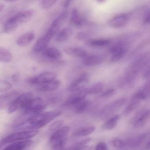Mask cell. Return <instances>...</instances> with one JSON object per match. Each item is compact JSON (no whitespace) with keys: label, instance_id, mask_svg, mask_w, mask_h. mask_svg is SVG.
<instances>
[{"label":"cell","instance_id":"obj_1","mask_svg":"<svg viewBox=\"0 0 150 150\" xmlns=\"http://www.w3.org/2000/svg\"><path fill=\"white\" fill-rule=\"evenodd\" d=\"M62 114L61 110H54L43 112L38 115L29 116L27 119L16 125V128L21 129L35 130L46 125L48 123Z\"/></svg>","mask_w":150,"mask_h":150},{"label":"cell","instance_id":"obj_2","mask_svg":"<svg viewBox=\"0 0 150 150\" xmlns=\"http://www.w3.org/2000/svg\"><path fill=\"white\" fill-rule=\"evenodd\" d=\"M70 131L68 126H64L54 132L50 139V143L52 149L62 150L67 141V136Z\"/></svg>","mask_w":150,"mask_h":150},{"label":"cell","instance_id":"obj_3","mask_svg":"<svg viewBox=\"0 0 150 150\" xmlns=\"http://www.w3.org/2000/svg\"><path fill=\"white\" fill-rule=\"evenodd\" d=\"M46 108L43 100L41 98H33L22 108L24 114L31 116L43 113Z\"/></svg>","mask_w":150,"mask_h":150},{"label":"cell","instance_id":"obj_4","mask_svg":"<svg viewBox=\"0 0 150 150\" xmlns=\"http://www.w3.org/2000/svg\"><path fill=\"white\" fill-rule=\"evenodd\" d=\"M38 132V131L36 130H30L10 134L1 139V146L16 141L30 139L36 136Z\"/></svg>","mask_w":150,"mask_h":150},{"label":"cell","instance_id":"obj_5","mask_svg":"<svg viewBox=\"0 0 150 150\" xmlns=\"http://www.w3.org/2000/svg\"><path fill=\"white\" fill-rule=\"evenodd\" d=\"M126 102L127 100L125 98H121L113 101L103 108L100 114V117L104 119L110 116L123 107Z\"/></svg>","mask_w":150,"mask_h":150},{"label":"cell","instance_id":"obj_6","mask_svg":"<svg viewBox=\"0 0 150 150\" xmlns=\"http://www.w3.org/2000/svg\"><path fill=\"white\" fill-rule=\"evenodd\" d=\"M33 98L34 95L31 93L28 92L20 95L8 107V113L12 114L20 109H22L25 104Z\"/></svg>","mask_w":150,"mask_h":150},{"label":"cell","instance_id":"obj_7","mask_svg":"<svg viewBox=\"0 0 150 150\" xmlns=\"http://www.w3.org/2000/svg\"><path fill=\"white\" fill-rule=\"evenodd\" d=\"M56 77L57 74L55 73L46 72L30 78L28 81L32 85H40L55 79Z\"/></svg>","mask_w":150,"mask_h":150},{"label":"cell","instance_id":"obj_8","mask_svg":"<svg viewBox=\"0 0 150 150\" xmlns=\"http://www.w3.org/2000/svg\"><path fill=\"white\" fill-rule=\"evenodd\" d=\"M54 36L50 32L47 31L46 33L41 37L36 42L34 45L33 50L35 52L38 53L44 50L48 47Z\"/></svg>","mask_w":150,"mask_h":150},{"label":"cell","instance_id":"obj_9","mask_svg":"<svg viewBox=\"0 0 150 150\" xmlns=\"http://www.w3.org/2000/svg\"><path fill=\"white\" fill-rule=\"evenodd\" d=\"M74 93L70 96L64 103V106L67 107H73L81 101L85 99L87 93L86 88L75 91Z\"/></svg>","mask_w":150,"mask_h":150},{"label":"cell","instance_id":"obj_10","mask_svg":"<svg viewBox=\"0 0 150 150\" xmlns=\"http://www.w3.org/2000/svg\"><path fill=\"white\" fill-rule=\"evenodd\" d=\"M89 77V74L86 73L81 74L71 83L69 86V90L71 92H74L83 89L88 81Z\"/></svg>","mask_w":150,"mask_h":150},{"label":"cell","instance_id":"obj_11","mask_svg":"<svg viewBox=\"0 0 150 150\" xmlns=\"http://www.w3.org/2000/svg\"><path fill=\"white\" fill-rule=\"evenodd\" d=\"M19 95V92L16 91L8 92L1 95L0 98L1 109H4L7 107H9L11 103Z\"/></svg>","mask_w":150,"mask_h":150},{"label":"cell","instance_id":"obj_12","mask_svg":"<svg viewBox=\"0 0 150 150\" xmlns=\"http://www.w3.org/2000/svg\"><path fill=\"white\" fill-rule=\"evenodd\" d=\"M129 17L126 15H119L110 19L108 22V25L113 28H120L127 25Z\"/></svg>","mask_w":150,"mask_h":150},{"label":"cell","instance_id":"obj_13","mask_svg":"<svg viewBox=\"0 0 150 150\" xmlns=\"http://www.w3.org/2000/svg\"><path fill=\"white\" fill-rule=\"evenodd\" d=\"M86 20L79 10L74 8L71 12L70 23L75 28H81L85 24Z\"/></svg>","mask_w":150,"mask_h":150},{"label":"cell","instance_id":"obj_14","mask_svg":"<svg viewBox=\"0 0 150 150\" xmlns=\"http://www.w3.org/2000/svg\"><path fill=\"white\" fill-rule=\"evenodd\" d=\"M32 140H21L10 143L4 148L7 150H22L29 147L32 144Z\"/></svg>","mask_w":150,"mask_h":150},{"label":"cell","instance_id":"obj_15","mask_svg":"<svg viewBox=\"0 0 150 150\" xmlns=\"http://www.w3.org/2000/svg\"><path fill=\"white\" fill-rule=\"evenodd\" d=\"M60 82L57 80H53L43 84H40L37 88L39 92H47L56 90L59 87Z\"/></svg>","mask_w":150,"mask_h":150},{"label":"cell","instance_id":"obj_16","mask_svg":"<svg viewBox=\"0 0 150 150\" xmlns=\"http://www.w3.org/2000/svg\"><path fill=\"white\" fill-rule=\"evenodd\" d=\"M110 52L112 54L110 61L112 62H116L119 61L124 57L125 54V50L122 45H118L113 46L110 49Z\"/></svg>","mask_w":150,"mask_h":150},{"label":"cell","instance_id":"obj_17","mask_svg":"<svg viewBox=\"0 0 150 150\" xmlns=\"http://www.w3.org/2000/svg\"><path fill=\"white\" fill-rule=\"evenodd\" d=\"M35 38V35L33 32H28L21 35L16 40L17 45L21 47L28 46Z\"/></svg>","mask_w":150,"mask_h":150},{"label":"cell","instance_id":"obj_18","mask_svg":"<svg viewBox=\"0 0 150 150\" xmlns=\"http://www.w3.org/2000/svg\"><path fill=\"white\" fill-rule=\"evenodd\" d=\"M82 59L83 64L87 66L98 65L102 62L103 59L100 56L88 54Z\"/></svg>","mask_w":150,"mask_h":150},{"label":"cell","instance_id":"obj_19","mask_svg":"<svg viewBox=\"0 0 150 150\" xmlns=\"http://www.w3.org/2000/svg\"><path fill=\"white\" fill-rule=\"evenodd\" d=\"M35 11L33 10H27L19 12L14 15L20 24L25 23L31 20L35 15Z\"/></svg>","mask_w":150,"mask_h":150},{"label":"cell","instance_id":"obj_20","mask_svg":"<svg viewBox=\"0 0 150 150\" xmlns=\"http://www.w3.org/2000/svg\"><path fill=\"white\" fill-rule=\"evenodd\" d=\"M64 51L66 54L71 57L79 58L83 59L88 54L85 50L79 47L67 48L65 49Z\"/></svg>","mask_w":150,"mask_h":150},{"label":"cell","instance_id":"obj_21","mask_svg":"<svg viewBox=\"0 0 150 150\" xmlns=\"http://www.w3.org/2000/svg\"><path fill=\"white\" fill-rule=\"evenodd\" d=\"M20 25V23L14 16L6 22L3 27V32L6 34L12 33L15 31Z\"/></svg>","mask_w":150,"mask_h":150},{"label":"cell","instance_id":"obj_22","mask_svg":"<svg viewBox=\"0 0 150 150\" xmlns=\"http://www.w3.org/2000/svg\"><path fill=\"white\" fill-rule=\"evenodd\" d=\"M42 52L44 57L50 59L58 60L62 57V54L61 52L54 47L47 48Z\"/></svg>","mask_w":150,"mask_h":150},{"label":"cell","instance_id":"obj_23","mask_svg":"<svg viewBox=\"0 0 150 150\" xmlns=\"http://www.w3.org/2000/svg\"><path fill=\"white\" fill-rule=\"evenodd\" d=\"M150 112L148 110L144 111L137 115L134 121V126L139 128L144 125L149 118Z\"/></svg>","mask_w":150,"mask_h":150},{"label":"cell","instance_id":"obj_24","mask_svg":"<svg viewBox=\"0 0 150 150\" xmlns=\"http://www.w3.org/2000/svg\"><path fill=\"white\" fill-rule=\"evenodd\" d=\"M68 13L67 11H63L53 21L50 27L59 31V28L67 18Z\"/></svg>","mask_w":150,"mask_h":150},{"label":"cell","instance_id":"obj_25","mask_svg":"<svg viewBox=\"0 0 150 150\" xmlns=\"http://www.w3.org/2000/svg\"><path fill=\"white\" fill-rule=\"evenodd\" d=\"M72 35V31L69 28H64L57 34L56 40L58 42H64L68 40Z\"/></svg>","mask_w":150,"mask_h":150},{"label":"cell","instance_id":"obj_26","mask_svg":"<svg viewBox=\"0 0 150 150\" xmlns=\"http://www.w3.org/2000/svg\"><path fill=\"white\" fill-rule=\"evenodd\" d=\"M146 134H142L135 136L128 139L125 143V146L131 148L137 147L142 144L146 138Z\"/></svg>","mask_w":150,"mask_h":150},{"label":"cell","instance_id":"obj_27","mask_svg":"<svg viewBox=\"0 0 150 150\" xmlns=\"http://www.w3.org/2000/svg\"><path fill=\"white\" fill-rule=\"evenodd\" d=\"M149 59L148 57L146 56L139 58L132 64L131 67L132 70L130 71L134 72L137 73L139 70H140L147 64L149 61Z\"/></svg>","mask_w":150,"mask_h":150},{"label":"cell","instance_id":"obj_28","mask_svg":"<svg viewBox=\"0 0 150 150\" xmlns=\"http://www.w3.org/2000/svg\"><path fill=\"white\" fill-rule=\"evenodd\" d=\"M96 130V128L94 126H88L84 127L77 130L74 132L73 135L74 137H85L93 133Z\"/></svg>","mask_w":150,"mask_h":150},{"label":"cell","instance_id":"obj_29","mask_svg":"<svg viewBox=\"0 0 150 150\" xmlns=\"http://www.w3.org/2000/svg\"><path fill=\"white\" fill-rule=\"evenodd\" d=\"M120 118L121 117L119 115H116L110 117L103 125V129L107 130L113 129L116 126Z\"/></svg>","mask_w":150,"mask_h":150},{"label":"cell","instance_id":"obj_30","mask_svg":"<svg viewBox=\"0 0 150 150\" xmlns=\"http://www.w3.org/2000/svg\"><path fill=\"white\" fill-rule=\"evenodd\" d=\"M110 42L109 40L104 39H96L90 40L88 41L87 43L89 46L93 47H105L109 45Z\"/></svg>","mask_w":150,"mask_h":150},{"label":"cell","instance_id":"obj_31","mask_svg":"<svg viewBox=\"0 0 150 150\" xmlns=\"http://www.w3.org/2000/svg\"><path fill=\"white\" fill-rule=\"evenodd\" d=\"M88 105L89 102L88 101L84 99L73 107L74 111L76 114H81L86 110Z\"/></svg>","mask_w":150,"mask_h":150},{"label":"cell","instance_id":"obj_32","mask_svg":"<svg viewBox=\"0 0 150 150\" xmlns=\"http://www.w3.org/2000/svg\"><path fill=\"white\" fill-rule=\"evenodd\" d=\"M12 53L7 49L0 47V61L3 63H9L12 60Z\"/></svg>","mask_w":150,"mask_h":150},{"label":"cell","instance_id":"obj_33","mask_svg":"<svg viewBox=\"0 0 150 150\" xmlns=\"http://www.w3.org/2000/svg\"><path fill=\"white\" fill-rule=\"evenodd\" d=\"M104 88V85L102 83H96L90 87L86 88L87 94H97L102 92Z\"/></svg>","mask_w":150,"mask_h":150},{"label":"cell","instance_id":"obj_34","mask_svg":"<svg viewBox=\"0 0 150 150\" xmlns=\"http://www.w3.org/2000/svg\"><path fill=\"white\" fill-rule=\"evenodd\" d=\"M140 100H139L132 99V101L130 103L125 109L123 111V114L124 115L127 116L130 115L132 112H133L139 103Z\"/></svg>","mask_w":150,"mask_h":150},{"label":"cell","instance_id":"obj_35","mask_svg":"<svg viewBox=\"0 0 150 150\" xmlns=\"http://www.w3.org/2000/svg\"><path fill=\"white\" fill-rule=\"evenodd\" d=\"M91 138L86 139L80 141L74 146H72L70 149L71 150H83V149H88V146H86V145L88 144L91 140Z\"/></svg>","mask_w":150,"mask_h":150},{"label":"cell","instance_id":"obj_36","mask_svg":"<svg viewBox=\"0 0 150 150\" xmlns=\"http://www.w3.org/2000/svg\"><path fill=\"white\" fill-rule=\"evenodd\" d=\"M12 84L6 80H1L0 81V92L4 93L10 90L12 88Z\"/></svg>","mask_w":150,"mask_h":150},{"label":"cell","instance_id":"obj_37","mask_svg":"<svg viewBox=\"0 0 150 150\" xmlns=\"http://www.w3.org/2000/svg\"><path fill=\"white\" fill-rule=\"evenodd\" d=\"M64 124V121L59 120L52 123L50 126L49 129L50 132H55L57 130L61 128Z\"/></svg>","mask_w":150,"mask_h":150},{"label":"cell","instance_id":"obj_38","mask_svg":"<svg viewBox=\"0 0 150 150\" xmlns=\"http://www.w3.org/2000/svg\"><path fill=\"white\" fill-rule=\"evenodd\" d=\"M57 0H43L42 7L43 9L48 10L56 3Z\"/></svg>","mask_w":150,"mask_h":150},{"label":"cell","instance_id":"obj_39","mask_svg":"<svg viewBox=\"0 0 150 150\" xmlns=\"http://www.w3.org/2000/svg\"><path fill=\"white\" fill-rule=\"evenodd\" d=\"M111 143L114 147L118 149L123 148L125 146V143L123 140L118 139H115L111 141Z\"/></svg>","mask_w":150,"mask_h":150},{"label":"cell","instance_id":"obj_40","mask_svg":"<svg viewBox=\"0 0 150 150\" xmlns=\"http://www.w3.org/2000/svg\"><path fill=\"white\" fill-rule=\"evenodd\" d=\"M88 37V33L86 32H83V31L79 32L76 36V39L81 41L87 40Z\"/></svg>","mask_w":150,"mask_h":150},{"label":"cell","instance_id":"obj_41","mask_svg":"<svg viewBox=\"0 0 150 150\" xmlns=\"http://www.w3.org/2000/svg\"><path fill=\"white\" fill-rule=\"evenodd\" d=\"M115 92V89L114 88H110V89H108V90L105 91V92H103L101 95V96L102 97H109L111 96L112 95L114 94Z\"/></svg>","mask_w":150,"mask_h":150},{"label":"cell","instance_id":"obj_42","mask_svg":"<svg viewBox=\"0 0 150 150\" xmlns=\"http://www.w3.org/2000/svg\"><path fill=\"white\" fill-rule=\"evenodd\" d=\"M95 149L97 150H108V148L107 144L105 143L100 142L96 145Z\"/></svg>","mask_w":150,"mask_h":150},{"label":"cell","instance_id":"obj_43","mask_svg":"<svg viewBox=\"0 0 150 150\" xmlns=\"http://www.w3.org/2000/svg\"><path fill=\"white\" fill-rule=\"evenodd\" d=\"M74 1V0H65L63 4V7L64 8H68Z\"/></svg>","mask_w":150,"mask_h":150},{"label":"cell","instance_id":"obj_44","mask_svg":"<svg viewBox=\"0 0 150 150\" xmlns=\"http://www.w3.org/2000/svg\"><path fill=\"white\" fill-rule=\"evenodd\" d=\"M143 78L144 79H148L150 78V68L144 73L143 75Z\"/></svg>","mask_w":150,"mask_h":150},{"label":"cell","instance_id":"obj_45","mask_svg":"<svg viewBox=\"0 0 150 150\" xmlns=\"http://www.w3.org/2000/svg\"><path fill=\"white\" fill-rule=\"evenodd\" d=\"M144 22L146 23H150V13H149L144 19Z\"/></svg>","mask_w":150,"mask_h":150},{"label":"cell","instance_id":"obj_46","mask_svg":"<svg viewBox=\"0 0 150 150\" xmlns=\"http://www.w3.org/2000/svg\"><path fill=\"white\" fill-rule=\"evenodd\" d=\"M4 5H2V4H1V6H0V11L1 12H2L3 9H4Z\"/></svg>","mask_w":150,"mask_h":150},{"label":"cell","instance_id":"obj_47","mask_svg":"<svg viewBox=\"0 0 150 150\" xmlns=\"http://www.w3.org/2000/svg\"><path fill=\"white\" fill-rule=\"evenodd\" d=\"M107 0H97V2L99 3H102L105 2Z\"/></svg>","mask_w":150,"mask_h":150},{"label":"cell","instance_id":"obj_48","mask_svg":"<svg viewBox=\"0 0 150 150\" xmlns=\"http://www.w3.org/2000/svg\"><path fill=\"white\" fill-rule=\"evenodd\" d=\"M146 147L147 149H150V141L147 143Z\"/></svg>","mask_w":150,"mask_h":150},{"label":"cell","instance_id":"obj_49","mask_svg":"<svg viewBox=\"0 0 150 150\" xmlns=\"http://www.w3.org/2000/svg\"><path fill=\"white\" fill-rule=\"evenodd\" d=\"M6 1H15V0H6Z\"/></svg>","mask_w":150,"mask_h":150}]
</instances>
